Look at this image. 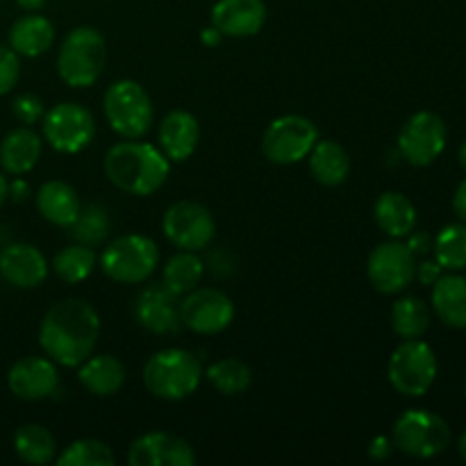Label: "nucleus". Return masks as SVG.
Returning <instances> with one entry per match:
<instances>
[{
    "label": "nucleus",
    "instance_id": "obj_24",
    "mask_svg": "<svg viewBox=\"0 0 466 466\" xmlns=\"http://www.w3.org/2000/svg\"><path fill=\"white\" fill-rule=\"evenodd\" d=\"M55 44V25L44 14L30 12L9 27V48L18 57H41Z\"/></svg>",
    "mask_w": 466,
    "mask_h": 466
},
{
    "label": "nucleus",
    "instance_id": "obj_17",
    "mask_svg": "<svg viewBox=\"0 0 466 466\" xmlns=\"http://www.w3.org/2000/svg\"><path fill=\"white\" fill-rule=\"evenodd\" d=\"M194 462V449L173 432H144L127 449L130 466H191Z\"/></svg>",
    "mask_w": 466,
    "mask_h": 466
},
{
    "label": "nucleus",
    "instance_id": "obj_27",
    "mask_svg": "<svg viewBox=\"0 0 466 466\" xmlns=\"http://www.w3.org/2000/svg\"><path fill=\"white\" fill-rule=\"evenodd\" d=\"M432 312L444 326L464 330L466 328V278L455 271L446 273L432 285Z\"/></svg>",
    "mask_w": 466,
    "mask_h": 466
},
{
    "label": "nucleus",
    "instance_id": "obj_9",
    "mask_svg": "<svg viewBox=\"0 0 466 466\" xmlns=\"http://www.w3.org/2000/svg\"><path fill=\"white\" fill-rule=\"evenodd\" d=\"M321 139L319 127L300 114H282L267 126L262 135V155L276 167H294L308 159L309 150Z\"/></svg>",
    "mask_w": 466,
    "mask_h": 466
},
{
    "label": "nucleus",
    "instance_id": "obj_5",
    "mask_svg": "<svg viewBox=\"0 0 466 466\" xmlns=\"http://www.w3.org/2000/svg\"><path fill=\"white\" fill-rule=\"evenodd\" d=\"M98 267L116 285H144L157 271L159 248L148 235L127 232L105 246Z\"/></svg>",
    "mask_w": 466,
    "mask_h": 466
},
{
    "label": "nucleus",
    "instance_id": "obj_22",
    "mask_svg": "<svg viewBox=\"0 0 466 466\" xmlns=\"http://www.w3.org/2000/svg\"><path fill=\"white\" fill-rule=\"evenodd\" d=\"M77 382L89 394L98 396V399H107V396L118 394L121 387L126 385V367L112 353H91L77 367Z\"/></svg>",
    "mask_w": 466,
    "mask_h": 466
},
{
    "label": "nucleus",
    "instance_id": "obj_33",
    "mask_svg": "<svg viewBox=\"0 0 466 466\" xmlns=\"http://www.w3.org/2000/svg\"><path fill=\"white\" fill-rule=\"evenodd\" d=\"M432 253L444 271H464L466 268V223H451L441 228L432 239Z\"/></svg>",
    "mask_w": 466,
    "mask_h": 466
},
{
    "label": "nucleus",
    "instance_id": "obj_13",
    "mask_svg": "<svg viewBox=\"0 0 466 466\" xmlns=\"http://www.w3.org/2000/svg\"><path fill=\"white\" fill-rule=\"evenodd\" d=\"M235 303L217 287H196L180 299V321L194 335H218L235 321Z\"/></svg>",
    "mask_w": 466,
    "mask_h": 466
},
{
    "label": "nucleus",
    "instance_id": "obj_20",
    "mask_svg": "<svg viewBox=\"0 0 466 466\" xmlns=\"http://www.w3.org/2000/svg\"><path fill=\"white\" fill-rule=\"evenodd\" d=\"M200 144V123L187 109H173L159 121L157 146L168 162H187Z\"/></svg>",
    "mask_w": 466,
    "mask_h": 466
},
{
    "label": "nucleus",
    "instance_id": "obj_44",
    "mask_svg": "<svg viewBox=\"0 0 466 466\" xmlns=\"http://www.w3.org/2000/svg\"><path fill=\"white\" fill-rule=\"evenodd\" d=\"M18 7L25 9V12H39L46 5V0H16Z\"/></svg>",
    "mask_w": 466,
    "mask_h": 466
},
{
    "label": "nucleus",
    "instance_id": "obj_25",
    "mask_svg": "<svg viewBox=\"0 0 466 466\" xmlns=\"http://www.w3.org/2000/svg\"><path fill=\"white\" fill-rule=\"evenodd\" d=\"M376 226L390 239H405L417 228V208L412 200L400 191H385L373 203Z\"/></svg>",
    "mask_w": 466,
    "mask_h": 466
},
{
    "label": "nucleus",
    "instance_id": "obj_32",
    "mask_svg": "<svg viewBox=\"0 0 466 466\" xmlns=\"http://www.w3.org/2000/svg\"><path fill=\"white\" fill-rule=\"evenodd\" d=\"M431 328V308L419 296H403L391 305V330L400 339H421Z\"/></svg>",
    "mask_w": 466,
    "mask_h": 466
},
{
    "label": "nucleus",
    "instance_id": "obj_7",
    "mask_svg": "<svg viewBox=\"0 0 466 466\" xmlns=\"http://www.w3.org/2000/svg\"><path fill=\"white\" fill-rule=\"evenodd\" d=\"M437 355L431 344L421 339H403L387 362V380L408 399H421L437 380Z\"/></svg>",
    "mask_w": 466,
    "mask_h": 466
},
{
    "label": "nucleus",
    "instance_id": "obj_46",
    "mask_svg": "<svg viewBox=\"0 0 466 466\" xmlns=\"http://www.w3.org/2000/svg\"><path fill=\"white\" fill-rule=\"evenodd\" d=\"M458 453H460V458L466 462V431L460 435V440H458Z\"/></svg>",
    "mask_w": 466,
    "mask_h": 466
},
{
    "label": "nucleus",
    "instance_id": "obj_16",
    "mask_svg": "<svg viewBox=\"0 0 466 466\" xmlns=\"http://www.w3.org/2000/svg\"><path fill=\"white\" fill-rule=\"evenodd\" d=\"M135 319L150 335H177L182 330L180 299L168 291L162 282L144 287L135 300Z\"/></svg>",
    "mask_w": 466,
    "mask_h": 466
},
{
    "label": "nucleus",
    "instance_id": "obj_8",
    "mask_svg": "<svg viewBox=\"0 0 466 466\" xmlns=\"http://www.w3.org/2000/svg\"><path fill=\"white\" fill-rule=\"evenodd\" d=\"M391 441L408 458L431 460L449 449L451 428L431 410H405L394 421Z\"/></svg>",
    "mask_w": 466,
    "mask_h": 466
},
{
    "label": "nucleus",
    "instance_id": "obj_47",
    "mask_svg": "<svg viewBox=\"0 0 466 466\" xmlns=\"http://www.w3.org/2000/svg\"><path fill=\"white\" fill-rule=\"evenodd\" d=\"M458 159H460V167L464 168L466 171V141L462 144V148H460V153H458Z\"/></svg>",
    "mask_w": 466,
    "mask_h": 466
},
{
    "label": "nucleus",
    "instance_id": "obj_36",
    "mask_svg": "<svg viewBox=\"0 0 466 466\" xmlns=\"http://www.w3.org/2000/svg\"><path fill=\"white\" fill-rule=\"evenodd\" d=\"M12 112H14V116L23 123V126L32 127L35 123H39L41 118H44L46 107H44V100H41L36 94H21L14 98Z\"/></svg>",
    "mask_w": 466,
    "mask_h": 466
},
{
    "label": "nucleus",
    "instance_id": "obj_1",
    "mask_svg": "<svg viewBox=\"0 0 466 466\" xmlns=\"http://www.w3.org/2000/svg\"><path fill=\"white\" fill-rule=\"evenodd\" d=\"M100 317L82 299H64L44 314L39 346L57 367L77 369L98 346Z\"/></svg>",
    "mask_w": 466,
    "mask_h": 466
},
{
    "label": "nucleus",
    "instance_id": "obj_38",
    "mask_svg": "<svg viewBox=\"0 0 466 466\" xmlns=\"http://www.w3.org/2000/svg\"><path fill=\"white\" fill-rule=\"evenodd\" d=\"M441 271H444V268L437 264V259H423V262L417 264V268H414V278H417L423 287H432L441 276H444Z\"/></svg>",
    "mask_w": 466,
    "mask_h": 466
},
{
    "label": "nucleus",
    "instance_id": "obj_30",
    "mask_svg": "<svg viewBox=\"0 0 466 466\" xmlns=\"http://www.w3.org/2000/svg\"><path fill=\"white\" fill-rule=\"evenodd\" d=\"M203 378L221 396H241L253 385V369L239 358H221L205 369Z\"/></svg>",
    "mask_w": 466,
    "mask_h": 466
},
{
    "label": "nucleus",
    "instance_id": "obj_42",
    "mask_svg": "<svg viewBox=\"0 0 466 466\" xmlns=\"http://www.w3.org/2000/svg\"><path fill=\"white\" fill-rule=\"evenodd\" d=\"M30 194V187H27L25 180H21V176H14V182H9V198L14 203H21V200L27 198Z\"/></svg>",
    "mask_w": 466,
    "mask_h": 466
},
{
    "label": "nucleus",
    "instance_id": "obj_21",
    "mask_svg": "<svg viewBox=\"0 0 466 466\" xmlns=\"http://www.w3.org/2000/svg\"><path fill=\"white\" fill-rule=\"evenodd\" d=\"M44 141L30 126L7 132L0 141V168L7 176H25L39 164Z\"/></svg>",
    "mask_w": 466,
    "mask_h": 466
},
{
    "label": "nucleus",
    "instance_id": "obj_12",
    "mask_svg": "<svg viewBox=\"0 0 466 466\" xmlns=\"http://www.w3.org/2000/svg\"><path fill=\"white\" fill-rule=\"evenodd\" d=\"M446 137H449V130H446L444 118L437 112L423 109V112L412 114L400 127L396 150L410 167H431L444 153Z\"/></svg>",
    "mask_w": 466,
    "mask_h": 466
},
{
    "label": "nucleus",
    "instance_id": "obj_31",
    "mask_svg": "<svg viewBox=\"0 0 466 466\" xmlns=\"http://www.w3.org/2000/svg\"><path fill=\"white\" fill-rule=\"evenodd\" d=\"M98 267V255L91 246L68 244L53 258V273L66 285H80Z\"/></svg>",
    "mask_w": 466,
    "mask_h": 466
},
{
    "label": "nucleus",
    "instance_id": "obj_2",
    "mask_svg": "<svg viewBox=\"0 0 466 466\" xmlns=\"http://www.w3.org/2000/svg\"><path fill=\"white\" fill-rule=\"evenodd\" d=\"M103 171L118 191L127 196H153L171 176V162L157 144L123 139L105 153Z\"/></svg>",
    "mask_w": 466,
    "mask_h": 466
},
{
    "label": "nucleus",
    "instance_id": "obj_37",
    "mask_svg": "<svg viewBox=\"0 0 466 466\" xmlns=\"http://www.w3.org/2000/svg\"><path fill=\"white\" fill-rule=\"evenodd\" d=\"M21 77V62L9 46H0V96L9 94Z\"/></svg>",
    "mask_w": 466,
    "mask_h": 466
},
{
    "label": "nucleus",
    "instance_id": "obj_15",
    "mask_svg": "<svg viewBox=\"0 0 466 466\" xmlns=\"http://www.w3.org/2000/svg\"><path fill=\"white\" fill-rule=\"evenodd\" d=\"M7 387L21 400H46L59 391V369L46 355L16 360L7 373Z\"/></svg>",
    "mask_w": 466,
    "mask_h": 466
},
{
    "label": "nucleus",
    "instance_id": "obj_28",
    "mask_svg": "<svg viewBox=\"0 0 466 466\" xmlns=\"http://www.w3.org/2000/svg\"><path fill=\"white\" fill-rule=\"evenodd\" d=\"M205 271L208 268H205V262L198 258V253H194V250H177L162 267V285L168 291H173L177 299H182V296L194 291L203 282Z\"/></svg>",
    "mask_w": 466,
    "mask_h": 466
},
{
    "label": "nucleus",
    "instance_id": "obj_26",
    "mask_svg": "<svg viewBox=\"0 0 466 466\" xmlns=\"http://www.w3.org/2000/svg\"><path fill=\"white\" fill-rule=\"evenodd\" d=\"M308 167L321 187H339L350 176L349 150L335 139H319L309 150Z\"/></svg>",
    "mask_w": 466,
    "mask_h": 466
},
{
    "label": "nucleus",
    "instance_id": "obj_19",
    "mask_svg": "<svg viewBox=\"0 0 466 466\" xmlns=\"http://www.w3.org/2000/svg\"><path fill=\"white\" fill-rule=\"evenodd\" d=\"M50 264L36 246L16 241L0 250V276L16 289H36L48 278Z\"/></svg>",
    "mask_w": 466,
    "mask_h": 466
},
{
    "label": "nucleus",
    "instance_id": "obj_3",
    "mask_svg": "<svg viewBox=\"0 0 466 466\" xmlns=\"http://www.w3.org/2000/svg\"><path fill=\"white\" fill-rule=\"evenodd\" d=\"M203 373L205 369L196 353L171 346V349L155 350L146 360L141 380L155 399L177 403L196 394L203 382Z\"/></svg>",
    "mask_w": 466,
    "mask_h": 466
},
{
    "label": "nucleus",
    "instance_id": "obj_23",
    "mask_svg": "<svg viewBox=\"0 0 466 466\" xmlns=\"http://www.w3.org/2000/svg\"><path fill=\"white\" fill-rule=\"evenodd\" d=\"M36 212L41 218L57 228H71L82 209V200L77 196L76 187L64 180H48L39 187L35 196Z\"/></svg>",
    "mask_w": 466,
    "mask_h": 466
},
{
    "label": "nucleus",
    "instance_id": "obj_10",
    "mask_svg": "<svg viewBox=\"0 0 466 466\" xmlns=\"http://www.w3.org/2000/svg\"><path fill=\"white\" fill-rule=\"evenodd\" d=\"M41 132L44 141L62 155H77L94 141L96 118L85 105L62 100L46 109L41 118Z\"/></svg>",
    "mask_w": 466,
    "mask_h": 466
},
{
    "label": "nucleus",
    "instance_id": "obj_45",
    "mask_svg": "<svg viewBox=\"0 0 466 466\" xmlns=\"http://www.w3.org/2000/svg\"><path fill=\"white\" fill-rule=\"evenodd\" d=\"M7 198H9V180L5 177V173L0 171V208H3Z\"/></svg>",
    "mask_w": 466,
    "mask_h": 466
},
{
    "label": "nucleus",
    "instance_id": "obj_14",
    "mask_svg": "<svg viewBox=\"0 0 466 466\" xmlns=\"http://www.w3.org/2000/svg\"><path fill=\"white\" fill-rule=\"evenodd\" d=\"M414 268H417V258L400 239L378 244L367 259L369 282L382 296L403 294L412 285Z\"/></svg>",
    "mask_w": 466,
    "mask_h": 466
},
{
    "label": "nucleus",
    "instance_id": "obj_11",
    "mask_svg": "<svg viewBox=\"0 0 466 466\" xmlns=\"http://www.w3.org/2000/svg\"><path fill=\"white\" fill-rule=\"evenodd\" d=\"M162 232L168 244L177 250L209 248L217 235V221L203 203L196 200H177L168 205L162 217Z\"/></svg>",
    "mask_w": 466,
    "mask_h": 466
},
{
    "label": "nucleus",
    "instance_id": "obj_34",
    "mask_svg": "<svg viewBox=\"0 0 466 466\" xmlns=\"http://www.w3.org/2000/svg\"><path fill=\"white\" fill-rule=\"evenodd\" d=\"M68 230H71L73 239L96 248V246L105 244V239L109 237L112 221H109V214L103 205L89 203L86 208L82 205L80 214H77V218L73 221V226Z\"/></svg>",
    "mask_w": 466,
    "mask_h": 466
},
{
    "label": "nucleus",
    "instance_id": "obj_6",
    "mask_svg": "<svg viewBox=\"0 0 466 466\" xmlns=\"http://www.w3.org/2000/svg\"><path fill=\"white\" fill-rule=\"evenodd\" d=\"M107 126L123 139H144L155 121V107L144 85L130 77L112 82L103 96Z\"/></svg>",
    "mask_w": 466,
    "mask_h": 466
},
{
    "label": "nucleus",
    "instance_id": "obj_29",
    "mask_svg": "<svg viewBox=\"0 0 466 466\" xmlns=\"http://www.w3.org/2000/svg\"><path fill=\"white\" fill-rule=\"evenodd\" d=\"M14 453L32 466H44L57 458V441L53 432L41 423H25L14 432Z\"/></svg>",
    "mask_w": 466,
    "mask_h": 466
},
{
    "label": "nucleus",
    "instance_id": "obj_4",
    "mask_svg": "<svg viewBox=\"0 0 466 466\" xmlns=\"http://www.w3.org/2000/svg\"><path fill=\"white\" fill-rule=\"evenodd\" d=\"M107 64V44L100 30L77 25L62 39L57 50V76L71 89H86L100 80Z\"/></svg>",
    "mask_w": 466,
    "mask_h": 466
},
{
    "label": "nucleus",
    "instance_id": "obj_41",
    "mask_svg": "<svg viewBox=\"0 0 466 466\" xmlns=\"http://www.w3.org/2000/svg\"><path fill=\"white\" fill-rule=\"evenodd\" d=\"M453 212H455V217L460 218V221L466 223V177H464L462 182H460L458 189H455Z\"/></svg>",
    "mask_w": 466,
    "mask_h": 466
},
{
    "label": "nucleus",
    "instance_id": "obj_18",
    "mask_svg": "<svg viewBox=\"0 0 466 466\" xmlns=\"http://www.w3.org/2000/svg\"><path fill=\"white\" fill-rule=\"evenodd\" d=\"M267 16L264 0H217L209 12V23L226 39H248L259 35Z\"/></svg>",
    "mask_w": 466,
    "mask_h": 466
},
{
    "label": "nucleus",
    "instance_id": "obj_39",
    "mask_svg": "<svg viewBox=\"0 0 466 466\" xmlns=\"http://www.w3.org/2000/svg\"><path fill=\"white\" fill-rule=\"evenodd\" d=\"M394 451H396L394 441H391V437H387V435L373 437L367 446V453L373 462H382V460L391 458V453H394Z\"/></svg>",
    "mask_w": 466,
    "mask_h": 466
},
{
    "label": "nucleus",
    "instance_id": "obj_40",
    "mask_svg": "<svg viewBox=\"0 0 466 466\" xmlns=\"http://www.w3.org/2000/svg\"><path fill=\"white\" fill-rule=\"evenodd\" d=\"M405 239H408V248L412 250V255L414 258H423V255H428L432 250V237L428 235V232H410L408 237H405Z\"/></svg>",
    "mask_w": 466,
    "mask_h": 466
},
{
    "label": "nucleus",
    "instance_id": "obj_35",
    "mask_svg": "<svg viewBox=\"0 0 466 466\" xmlns=\"http://www.w3.org/2000/svg\"><path fill=\"white\" fill-rule=\"evenodd\" d=\"M57 466H114L116 455L100 440H76L55 458Z\"/></svg>",
    "mask_w": 466,
    "mask_h": 466
},
{
    "label": "nucleus",
    "instance_id": "obj_48",
    "mask_svg": "<svg viewBox=\"0 0 466 466\" xmlns=\"http://www.w3.org/2000/svg\"><path fill=\"white\" fill-rule=\"evenodd\" d=\"M464 394H466V385H464Z\"/></svg>",
    "mask_w": 466,
    "mask_h": 466
},
{
    "label": "nucleus",
    "instance_id": "obj_43",
    "mask_svg": "<svg viewBox=\"0 0 466 466\" xmlns=\"http://www.w3.org/2000/svg\"><path fill=\"white\" fill-rule=\"evenodd\" d=\"M223 39H226V36H223L221 32H218L217 27L212 25V23H209L208 27H203V30H200V41H203V44L208 46V48H214V46L221 44Z\"/></svg>",
    "mask_w": 466,
    "mask_h": 466
}]
</instances>
